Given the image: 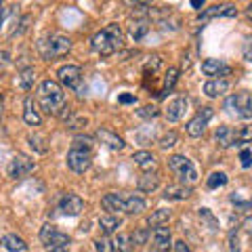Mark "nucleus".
<instances>
[{
  "mask_svg": "<svg viewBox=\"0 0 252 252\" xmlns=\"http://www.w3.org/2000/svg\"><path fill=\"white\" fill-rule=\"evenodd\" d=\"M132 160H135L137 166L143 168V170H152L156 166V156L152 152H137L132 156Z\"/></svg>",
  "mask_w": 252,
  "mask_h": 252,
  "instance_id": "b1692460",
  "label": "nucleus"
},
{
  "mask_svg": "<svg viewBox=\"0 0 252 252\" xmlns=\"http://www.w3.org/2000/svg\"><path fill=\"white\" fill-rule=\"evenodd\" d=\"M23 120L30 126H38L42 122V116L38 112L34 97H26V101H23Z\"/></svg>",
  "mask_w": 252,
  "mask_h": 252,
  "instance_id": "dca6fc26",
  "label": "nucleus"
},
{
  "mask_svg": "<svg viewBox=\"0 0 252 252\" xmlns=\"http://www.w3.org/2000/svg\"><path fill=\"white\" fill-rule=\"evenodd\" d=\"M49 252H67V248H63V246H55V248H49Z\"/></svg>",
  "mask_w": 252,
  "mask_h": 252,
  "instance_id": "de8ad7c7",
  "label": "nucleus"
},
{
  "mask_svg": "<svg viewBox=\"0 0 252 252\" xmlns=\"http://www.w3.org/2000/svg\"><path fill=\"white\" fill-rule=\"evenodd\" d=\"M202 72L206 74V76H212L217 80V76L220 78V76H227L231 72L229 69V65L223 61V59H206L202 63Z\"/></svg>",
  "mask_w": 252,
  "mask_h": 252,
  "instance_id": "2eb2a0df",
  "label": "nucleus"
},
{
  "mask_svg": "<svg viewBox=\"0 0 252 252\" xmlns=\"http://www.w3.org/2000/svg\"><path fill=\"white\" fill-rule=\"evenodd\" d=\"M246 13H248V17L252 19V4H248V9H246Z\"/></svg>",
  "mask_w": 252,
  "mask_h": 252,
  "instance_id": "8fccbe9b",
  "label": "nucleus"
},
{
  "mask_svg": "<svg viewBox=\"0 0 252 252\" xmlns=\"http://www.w3.org/2000/svg\"><path fill=\"white\" fill-rule=\"evenodd\" d=\"M240 160H242V168H250V164H252V152L250 149H242Z\"/></svg>",
  "mask_w": 252,
  "mask_h": 252,
  "instance_id": "ea45409f",
  "label": "nucleus"
},
{
  "mask_svg": "<svg viewBox=\"0 0 252 252\" xmlns=\"http://www.w3.org/2000/svg\"><path fill=\"white\" fill-rule=\"evenodd\" d=\"M227 91H229V82L223 80V78L208 80L206 84H204V94L210 97V99H217V97H220V94H225Z\"/></svg>",
  "mask_w": 252,
  "mask_h": 252,
  "instance_id": "a211bd4d",
  "label": "nucleus"
},
{
  "mask_svg": "<svg viewBox=\"0 0 252 252\" xmlns=\"http://www.w3.org/2000/svg\"><path fill=\"white\" fill-rule=\"evenodd\" d=\"M0 116H2V99H0Z\"/></svg>",
  "mask_w": 252,
  "mask_h": 252,
  "instance_id": "3c124183",
  "label": "nucleus"
},
{
  "mask_svg": "<svg viewBox=\"0 0 252 252\" xmlns=\"http://www.w3.org/2000/svg\"><path fill=\"white\" fill-rule=\"evenodd\" d=\"M59 210L63 212V215H67V217H78L84 210V202H82L80 195L65 193L61 198V202H59Z\"/></svg>",
  "mask_w": 252,
  "mask_h": 252,
  "instance_id": "f8f14e48",
  "label": "nucleus"
},
{
  "mask_svg": "<svg viewBox=\"0 0 252 252\" xmlns=\"http://www.w3.org/2000/svg\"><path fill=\"white\" fill-rule=\"evenodd\" d=\"M34 80H36V72L32 67L23 69V72L17 76V82H19V86H21L23 91H30L32 86H34Z\"/></svg>",
  "mask_w": 252,
  "mask_h": 252,
  "instance_id": "bb28decb",
  "label": "nucleus"
},
{
  "mask_svg": "<svg viewBox=\"0 0 252 252\" xmlns=\"http://www.w3.org/2000/svg\"><path fill=\"white\" fill-rule=\"evenodd\" d=\"M160 185V177H158V172H145L143 177L139 179V189L145 193H152L154 189H158Z\"/></svg>",
  "mask_w": 252,
  "mask_h": 252,
  "instance_id": "5701e85b",
  "label": "nucleus"
},
{
  "mask_svg": "<svg viewBox=\"0 0 252 252\" xmlns=\"http://www.w3.org/2000/svg\"><path fill=\"white\" fill-rule=\"evenodd\" d=\"M170 219V212L164 210V208H158L156 212H152V217L147 219V223L152 227H164V223H168Z\"/></svg>",
  "mask_w": 252,
  "mask_h": 252,
  "instance_id": "a878e982",
  "label": "nucleus"
},
{
  "mask_svg": "<svg viewBox=\"0 0 252 252\" xmlns=\"http://www.w3.org/2000/svg\"><path fill=\"white\" fill-rule=\"evenodd\" d=\"M149 238L154 242V248L160 252H168L172 246V238H170V229L168 227H154V231H149Z\"/></svg>",
  "mask_w": 252,
  "mask_h": 252,
  "instance_id": "ddd939ff",
  "label": "nucleus"
},
{
  "mask_svg": "<svg viewBox=\"0 0 252 252\" xmlns=\"http://www.w3.org/2000/svg\"><path fill=\"white\" fill-rule=\"evenodd\" d=\"M97 139L103 143L105 147H109V149H114V152H120V149L124 147V141H122V137H118L116 132H112V130H107V128H99L97 130Z\"/></svg>",
  "mask_w": 252,
  "mask_h": 252,
  "instance_id": "f3484780",
  "label": "nucleus"
},
{
  "mask_svg": "<svg viewBox=\"0 0 252 252\" xmlns=\"http://www.w3.org/2000/svg\"><path fill=\"white\" fill-rule=\"evenodd\" d=\"M177 80H179V69L177 67H170L168 72H166V76H164V93H168L172 86L177 84Z\"/></svg>",
  "mask_w": 252,
  "mask_h": 252,
  "instance_id": "2f4dec72",
  "label": "nucleus"
},
{
  "mask_svg": "<svg viewBox=\"0 0 252 252\" xmlns=\"http://www.w3.org/2000/svg\"><path fill=\"white\" fill-rule=\"evenodd\" d=\"M28 141H30V145L34 147L36 152H40V154H44V152H46V145H42V143H44V139H42V137H32V135H30V139H28Z\"/></svg>",
  "mask_w": 252,
  "mask_h": 252,
  "instance_id": "4c0bfd02",
  "label": "nucleus"
},
{
  "mask_svg": "<svg viewBox=\"0 0 252 252\" xmlns=\"http://www.w3.org/2000/svg\"><path fill=\"white\" fill-rule=\"evenodd\" d=\"M91 162H93V154L89 149H78V147H72L67 154V166L72 168L78 175H82L91 168Z\"/></svg>",
  "mask_w": 252,
  "mask_h": 252,
  "instance_id": "0eeeda50",
  "label": "nucleus"
},
{
  "mask_svg": "<svg viewBox=\"0 0 252 252\" xmlns=\"http://www.w3.org/2000/svg\"><path fill=\"white\" fill-rule=\"evenodd\" d=\"M145 252H160V250H156V248H152V250H145Z\"/></svg>",
  "mask_w": 252,
  "mask_h": 252,
  "instance_id": "603ef678",
  "label": "nucleus"
},
{
  "mask_svg": "<svg viewBox=\"0 0 252 252\" xmlns=\"http://www.w3.org/2000/svg\"><path fill=\"white\" fill-rule=\"evenodd\" d=\"M94 248H97V252H114V242L107 238V235H103V238L94 240Z\"/></svg>",
  "mask_w": 252,
  "mask_h": 252,
  "instance_id": "72a5a7b5",
  "label": "nucleus"
},
{
  "mask_svg": "<svg viewBox=\"0 0 252 252\" xmlns=\"http://www.w3.org/2000/svg\"><path fill=\"white\" fill-rule=\"evenodd\" d=\"M185 109H187V99H185V97H177V99L168 105V109H166V120H168V122L181 120V116L185 114Z\"/></svg>",
  "mask_w": 252,
  "mask_h": 252,
  "instance_id": "aec40b11",
  "label": "nucleus"
},
{
  "mask_svg": "<svg viewBox=\"0 0 252 252\" xmlns=\"http://www.w3.org/2000/svg\"><path fill=\"white\" fill-rule=\"evenodd\" d=\"M59 82L67 89H80V82H82V69L78 65H63L59 67Z\"/></svg>",
  "mask_w": 252,
  "mask_h": 252,
  "instance_id": "9b49d317",
  "label": "nucleus"
},
{
  "mask_svg": "<svg viewBox=\"0 0 252 252\" xmlns=\"http://www.w3.org/2000/svg\"><path fill=\"white\" fill-rule=\"evenodd\" d=\"M208 187L210 189H217V187H223V185H227V175L225 172H212V175L208 177Z\"/></svg>",
  "mask_w": 252,
  "mask_h": 252,
  "instance_id": "c756f323",
  "label": "nucleus"
},
{
  "mask_svg": "<svg viewBox=\"0 0 252 252\" xmlns=\"http://www.w3.org/2000/svg\"><path fill=\"white\" fill-rule=\"evenodd\" d=\"M122 30L118 23H109V26H105L101 32H97V34L93 36L91 40V49L94 53L103 55V57H109V55H114L116 51L122 49Z\"/></svg>",
  "mask_w": 252,
  "mask_h": 252,
  "instance_id": "f257e3e1",
  "label": "nucleus"
},
{
  "mask_svg": "<svg viewBox=\"0 0 252 252\" xmlns=\"http://www.w3.org/2000/svg\"><path fill=\"white\" fill-rule=\"evenodd\" d=\"M147 240H149V231L147 229H135V233L130 235V244L132 246H143V244H147Z\"/></svg>",
  "mask_w": 252,
  "mask_h": 252,
  "instance_id": "7c9ffc66",
  "label": "nucleus"
},
{
  "mask_svg": "<svg viewBox=\"0 0 252 252\" xmlns=\"http://www.w3.org/2000/svg\"><path fill=\"white\" fill-rule=\"evenodd\" d=\"M210 118H212V107H202V112H198L187 122V126H185L187 135L189 137H202L204 132H206V124H208Z\"/></svg>",
  "mask_w": 252,
  "mask_h": 252,
  "instance_id": "1a4fd4ad",
  "label": "nucleus"
},
{
  "mask_svg": "<svg viewBox=\"0 0 252 252\" xmlns=\"http://www.w3.org/2000/svg\"><path fill=\"white\" fill-rule=\"evenodd\" d=\"M204 2H202V0H191V6H193V9H200V6H202Z\"/></svg>",
  "mask_w": 252,
  "mask_h": 252,
  "instance_id": "09e8293b",
  "label": "nucleus"
},
{
  "mask_svg": "<svg viewBox=\"0 0 252 252\" xmlns=\"http://www.w3.org/2000/svg\"><path fill=\"white\" fill-rule=\"evenodd\" d=\"M235 143H252V126H242L235 132Z\"/></svg>",
  "mask_w": 252,
  "mask_h": 252,
  "instance_id": "473e14b6",
  "label": "nucleus"
},
{
  "mask_svg": "<svg viewBox=\"0 0 252 252\" xmlns=\"http://www.w3.org/2000/svg\"><path fill=\"white\" fill-rule=\"evenodd\" d=\"M137 114H139L141 118H156L158 114H160V109H158L156 105H145V107H141Z\"/></svg>",
  "mask_w": 252,
  "mask_h": 252,
  "instance_id": "e433bc0d",
  "label": "nucleus"
},
{
  "mask_svg": "<svg viewBox=\"0 0 252 252\" xmlns=\"http://www.w3.org/2000/svg\"><path fill=\"white\" fill-rule=\"evenodd\" d=\"M215 139L220 147H231L235 143V130L231 126H219L215 132Z\"/></svg>",
  "mask_w": 252,
  "mask_h": 252,
  "instance_id": "4be33fe9",
  "label": "nucleus"
},
{
  "mask_svg": "<svg viewBox=\"0 0 252 252\" xmlns=\"http://www.w3.org/2000/svg\"><path fill=\"white\" fill-rule=\"evenodd\" d=\"M238 15V9H235L233 4H215L210 6V9H206L204 13H200V21H208L212 17H235Z\"/></svg>",
  "mask_w": 252,
  "mask_h": 252,
  "instance_id": "4468645a",
  "label": "nucleus"
},
{
  "mask_svg": "<svg viewBox=\"0 0 252 252\" xmlns=\"http://www.w3.org/2000/svg\"><path fill=\"white\" fill-rule=\"evenodd\" d=\"M114 248H118L120 252H130V248H132V244H130V235H126V233H118V235H116V240H114Z\"/></svg>",
  "mask_w": 252,
  "mask_h": 252,
  "instance_id": "c85d7f7f",
  "label": "nucleus"
},
{
  "mask_svg": "<svg viewBox=\"0 0 252 252\" xmlns=\"http://www.w3.org/2000/svg\"><path fill=\"white\" fill-rule=\"evenodd\" d=\"M40 242L44 244L46 248H55V246L67 248L69 235H67V233H63V231H59L55 225H44L42 229H40Z\"/></svg>",
  "mask_w": 252,
  "mask_h": 252,
  "instance_id": "6e6552de",
  "label": "nucleus"
},
{
  "mask_svg": "<svg viewBox=\"0 0 252 252\" xmlns=\"http://www.w3.org/2000/svg\"><path fill=\"white\" fill-rule=\"evenodd\" d=\"M38 103L46 114L57 116L65 105V93H63L61 84L55 80H44L38 86Z\"/></svg>",
  "mask_w": 252,
  "mask_h": 252,
  "instance_id": "7ed1b4c3",
  "label": "nucleus"
},
{
  "mask_svg": "<svg viewBox=\"0 0 252 252\" xmlns=\"http://www.w3.org/2000/svg\"><path fill=\"white\" fill-rule=\"evenodd\" d=\"M135 101H137V97L135 94H128V93H124L118 97V103H122V105H130V103H135Z\"/></svg>",
  "mask_w": 252,
  "mask_h": 252,
  "instance_id": "79ce46f5",
  "label": "nucleus"
},
{
  "mask_svg": "<svg viewBox=\"0 0 252 252\" xmlns=\"http://www.w3.org/2000/svg\"><path fill=\"white\" fill-rule=\"evenodd\" d=\"M200 219L206 220V223L212 227V229H217V225H219V223H217V219L210 215V210H208V208H200Z\"/></svg>",
  "mask_w": 252,
  "mask_h": 252,
  "instance_id": "58836bf2",
  "label": "nucleus"
},
{
  "mask_svg": "<svg viewBox=\"0 0 252 252\" xmlns=\"http://www.w3.org/2000/svg\"><path fill=\"white\" fill-rule=\"evenodd\" d=\"M168 166H170V170L179 177V181H181L183 185H185V183L191 185V183H195V181H198V170H195V166L191 164V160H189V158H185V156H179V154L170 156V158H168Z\"/></svg>",
  "mask_w": 252,
  "mask_h": 252,
  "instance_id": "39448f33",
  "label": "nucleus"
},
{
  "mask_svg": "<svg viewBox=\"0 0 252 252\" xmlns=\"http://www.w3.org/2000/svg\"><path fill=\"white\" fill-rule=\"evenodd\" d=\"M225 109L233 116L248 120L252 118V93H235L225 101Z\"/></svg>",
  "mask_w": 252,
  "mask_h": 252,
  "instance_id": "423d86ee",
  "label": "nucleus"
},
{
  "mask_svg": "<svg viewBox=\"0 0 252 252\" xmlns=\"http://www.w3.org/2000/svg\"><path fill=\"white\" fill-rule=\"evenodd\" d=\"M32 170H34V160L28 156H23V154H17L9 164V177L11 179H21V177L30 175Z\"/></svg>",
  "mask_w": 252,
  "mask_h": 252,
  "instance_id": "9d476101",
  "label": "nucleus"
},
{
  "mask_svg": "<svg viewBox=\"0 0 252 252\" xmlns=\"http://www.w3.org/2000/svg\"><path fill=\"white\" fill-rule=\"evenodd\" d=\"M191 187L189 185H183V183H179V185H168L166 189H164V198L166 200H187V198H191Z\"/></svg>",
  "mask_w": 252,
  "mask_h": 252,
  "instance_id": "6ab92c4d",
  "label": "nucleus"
},
{
  "mask_svg": "<svg viewBox=\"0 0 252 252\" xmlns=\"http://www.w3.org/2000/svg\"><path fill=\"white\" fill-rule=\"evenodd\" d=\"M147 32H149V26H147L145 19H143V21H135V23L130 26V36H132V40H135V42H139L141 38L147 34Z\"/></svg>",
  "mask_w": 252,
  "mask_h": 252,
  "instance_id": "cd10ccee",
  "label": "nucleus"
},
{
  "mask_svg": "<svg viewBox=\"0 0 252 252\" xmlns=\"http://www.w3.org/2000/svg\"><path fill=\"white\" fill-rule=\"evenodd\" d=\"M229 250L231 252H240V235L238 233L229 235Z\"/></svg>",
  "mask_w": 252,
  "mask_h": 252,
  "instance_id": "a19ab883",
  "label": "nucleus"
},
{
  "mask_svg": "<svg viewBox=\"0 0 252 252\" xmlns=\"http://www.w3.org/2000/svg\"><path fill=\"white\" fill-rule=\"evenodd\" d=\"M74 147H78V149H89V152H91L93 139H91V137H86V135H78V137L74 139Z\"/></svg>",
  "mask_w": 252,
  "mask_h": 252,
  "instance_id": "f704fd0d",
  "label": "nucleus"
},
{
  "mask_svg": "<svg viewBox=\"0 0 252 252\" xmlns=\"http://www.w3.org/2000/svg\"><path fill=\"white\" fill-rule=\"evenodd\" d=\"M172 246H175V252H191V248H189V246H187V244H185L183 240L175 242V244H172Z\"/></svg>",
  "mask_w": 252,
  "mask_h": 252,
  "instance_id": "37998d69",
  "label": "nucleus"
},
{
  "mask_svg": "<svg viewBox=\"0 0 252 252\" xmlns=\"http://www.w3.org/2000/svg\"><path fill=\"white\" fill-rule=\"evenodd\" d=\"M244 231H246L250 238H252V219H246V220H244Z\"/></svg>",
  "mask_w": 252,
  "mask_h": 252,
  "instance_id": "a18cd8bd",
  "label": "nucleus"
},
{
  "mask_svg": "<svg viewBox=\"0 0 252 252\" xmlns=\"http://www.w3.org/2000/svg\"><path fill=\"white\" fill-rule=\"evenodd\" d=\"M99 227L103 229L105 235H112V233H116L122 227V219L118 215H103L99 219Z\"/></svg>",
  "mask_w": 252,
  "mask_h": 252,
  "instance_id": "412c9836",
  "label": "nucleus"
},
{
  "mask_svg": "<svg viewBox=\"0 0 252 252\" xmlns=\"http://www.w3.org/2000/svg\"><path fill=\"white\" fill-rule=\"evenodd\" d=\"M177 135L175 132H168V135H164L162 139H160V147L162 149H168V147H172V145H177Z\"/></svg>",
  "mask_w": 252,
  "mask_h": 252,
  "instance_id": "c9c22d12",
  "label": "nucleus"
},
{
  "mask_svg": "<svg viewBox=\"0 0 252 252\" xmlns=\"http://www.w3.org/2000/svg\"><path fill=\"white\" fill-rule=\"evenodd\" d=\"M4 17H6V9L0 4V28H2V23H4Z\"/></svg>",
  "mask_w": 252,
  "mask_h": 252,
  "instance_id": "49530a36",
  "label": "nucleus"
},
{
  "mask_svg": "<svg viewBox=\"0 0 252 252\" xmlns=\"http://www.w3.org/2000/svg\"><path fill=\"white\" fill-rule=\"evenodd\" d=\"M103 208L107 215H116V212H126V215H139L145 210V200L132 193H107L103 195Z\"/></svg>",
  "mask_w": 252,
  "mask_h": 252,
  "instance_id": "f03ea898",
  "label": "nucleus"
},
{
  "mask_svg": "<svg viewBox=\"0 0 252 252\" xmlns=\"http://www.w3.org/2000/svg\"><path fill=\"white\" fill-rule=\"evenodd\" d=\"M244 59H246V61H252V40H248L246 46H244Z\"/></svg>",
  "mask_w": 252,
  "mask_h": 252,
  "instance_id": "c03bdc74",
  "label": "nucleus"
},
{
  "mask_svg": "<svg viewBox=\"0 0 252 252\" xmlns=\"http://www.w3.org/2000/svg\"><path fill=\"white\" fill-rule=\"evenodd\" d=\"M72 49V40L63 34H49L38 42V51H40L42 59H55L61 55H67Z\"/></svg>",
  "mask_w": 252,
  "mask_h": 252,
  "instance_id": "20e7f679",
  "label": "nucleus"
},
{
  "mask_svg": "<svg viewBox=\"0 0 252 252\" xmlns=\"http://www.w3.org/2000/svg\"><path fill=\"white\" fill-rule=\"evenodd\" d=\"M2 246L9 252H23L26 250V242H23L19 235H15V233H6L2 238Z\"/></svg>",
  "mask_w": 252,
  "mask_h": 252,
  "instance_id": "393cba45",
  "label": "nucleus"
}]
</instances>
